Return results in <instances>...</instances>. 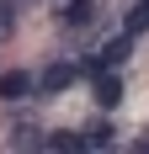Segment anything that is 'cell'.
I'll use <instances>...</instances> for the list:
<instances>
[{
	"label": "cell",
	"mask_w": 149,
	"mask_h": 154,
	"mask_svg": "<svg viewBox=\"0 0 149 154\" xmlns=\"http://www.w3.org/2000/svg\"><path fill=\"white\" fill-rule=\"evenodd\" d=\"M96 101H101V106H117V101H122V80L117 75H101V80H96Z\"/></svg>",
	"instance_id": "cell-4"
},
{
	"label": "cell",
	"mask_w": 149,
	"mask_h": 154,
	"mask_svg": "<svg viewBox=\"0 0 149 154\" xmlns=\"http://www.w3.org/2000/svg\"><path fill=\"white\" fill-rule=\"evenodd\" d=\"M80 143H85L80 133H53V138H48V149H80Z\"/></svg>",
	"instance_id": "cell-8"
},
{
	"label": "cell",
	"mask_w": 149,
	"mask_h": 154,
	"mask_svg": "<svg viewBox=\"0 0 149 154\" xmlns=\"http://www.w3.org/2000/svg\"><path fill=\"white\" fill-rule=\"evenodd\" d=\"M74 75H80V64H53V69L43 75V85H37V91H43V96H59L64 85H74Z\"/></svg>",
	"instance_id": "cell-1"
},
{
	"label": "cell",
	"mask_w": 149,
	"mask_h": 154,
	"mask_svg": "<svg viewBox=\"0 0 149 154\" xmlns=\"http://www.w3.org/2000/svg\"><path fill=\"white\" fill-rule=\"evenodd\" d=\"M128 48H133V32L122 27L117 37H112V43H101V69H112V64H122V59H128Z\"/></svg>",
	"instance_id": "cell-2"
},
{
	"label": "cell",
	"mask_w": 149,
	"mask_h": 154,
	"mask_svg": "<svg viewBox=\"0 0 149 154\" xmlns=\"http://www.w3.org/2000/svg\"><path fill=\"white\" fill-rule=\"evenodd\" d=\"M85 143H90V149H101V143H112V128H106L101 117H96V122L85 128Z\"/></svg>",
	"instance_id": "cell-6"
},
{
	"label": "cell",
	"mask_w": 149,
	"mask_h": 154,
	"mask_svg": "<svg viewBox=\"0 0 149 154\" xmlns=\"http://www.w3.org/2000/svg\"><path fill=\"white\" fill-rule=\"evenodd\" d=\"M64 21H69V27H85V21H90V0H69V5H64Z\"/></svg>",
	"instance_id": "cell-5"
},
{
	"label": "cell",
	"mask_w": 149,
	"mask_h": 154,
	"mask_svg": "<svg viewBox=\"0 0 149 154\" xmlns=\"http://www.w3.org/2000/svg\"><path fill=\"white\" fill-rule=\"evenodd\" d=\"M0 27H5V16H0Z\"/></svg>",
	"instance_id": "cell-9"
},
{
	"label": "cell",
	"mask_w": 149,
	"mask_h": 154,
	"mask_svg": "<svg viewBox=\"0 0 149 154\" xmlns=\"http://www.w3.org/2000/svg\"><path fill=\"white\" fill-rule=\"evenodd\" d=\"M27 91H32V80L21 75V69H11V75H0V101H21Z\"/></svg>",
	"instance_id": "cell-3"
},
{
	"label": "cell",
	"mask_w": 149,
	"mask_h": 154,
	"mask_svg": "<svg viewBox=\"0 0 149 154\" xmlns=\"http://www.w3.org/2000/svg\"><path fill=\"white\" fill-rule=\"evenodd\" d=\"M144 27H149V0H138L133 11H128V32H133V37H138V32H144Z\"/></svg>",
	"instance_id": "cell-7"
}]
</instances>
